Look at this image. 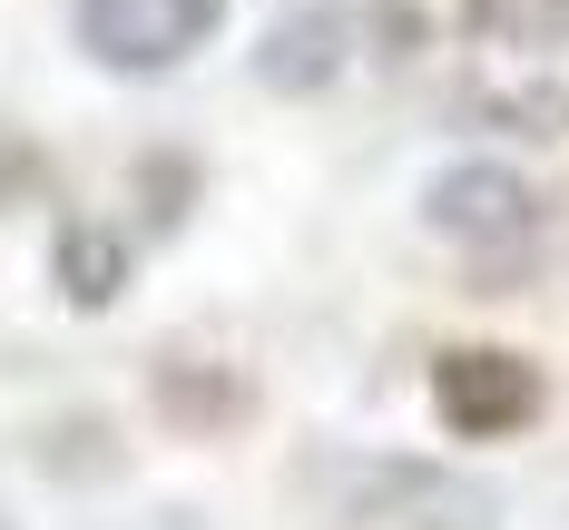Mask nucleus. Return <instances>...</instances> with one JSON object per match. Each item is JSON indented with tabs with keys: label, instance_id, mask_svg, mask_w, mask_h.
<instances>
[{
	"label": "nucleus",
	"instance_id": "7",
	"mask_svg": "<svg viewBox=\"0 0 569 530\" xmlns=\"http://www.w3.org/2000/svg\"><path fill=\"white\" fill-rule=\"evenodd\" d=\"M471 109L491 118V128H520V138H569V69L550 79H491V89H471Z\"/></svg>",
	"mask_w": 569,
	"mask_h": 530
},
{
	"label": "nucleus",
	"instance_id": "4",
	"mask_svg": "<svg viewBox=\"0 0 569 530\" xmlns=\"http://www.w3.org/2000/svg\"><path fill=\"white\" fill-rule=\"evenodd\" d=\"M353 50H363V20H353L343 0H305V10H284L276 30L256 40V79H266L276 99H315V89L343 79Z\"/></svg>",
	"mask_w": 569,
	"mask_h": 530
},
{
	"label": "nucleus",
	"instance_id": "9",
	"mask_svg": "<svg viewBox=\"0 0 569 530\" xmlns=\"http://www.w3.org/2000/svg\"><path fill=\"white\" fill-rule=\"evenodd\" d=\"M158 403L177 412V422H236V412H246V383H236V373H207V383H197V373H158Z\"/></svg>",
	"mask_w": 569,
	"mask_h": 530
},
{
	"label": "nucleus",
	"instance_id": "10",
	"mask_svg": "<svg viewBox=\"0 0 569 530\" xmlns=\"http://www.w3.org/2000/svg\"><path fill=\"white\" fill-rule=\"evenodd\" d=\"M0 530H10V521H0Z\"/></svg>",
	"mask_w": 569,
	"mask_h": 530
},
{
	"label": "nucleus",
	"instance_id": "2",
	"mask_svg": "<svg viewBox=\"0 0 569 530\" xmlns=\"http://www.w3.org/2000/svg\"><path fill=\"white\" fill-rule=\"evenodd\" d=\"M227 20V0H79V50L99 69H128V79H158L187 50H207Z\"/></svg>",
	"mask_w": 569,
	"mask_h": 530
},
{
	"label": "nucleus",
	"instance_id": "8",
	"mask_svg": "<svg viewBox=\"0 0 569 530\" xmlns=\"http://www.w3.org/2000/svg\"><path fill=\"white\" fill-rule=\"evenodd\" d=\"M471 30L491 50H569V0H471Z\"/></svg>",
	"mask_w": 569,
	"mask_h": 530
},
{
	"label": "nucleus",
	"instance_id": "5",
	"mask_svg": "<svg viewBox=\"0 0 569 530\" xmlns=\"http://www.w3.org/2000/svg\"><path fill=\"white\" fill-rule=\"evenodd\" d=\"M422 217H432V236H452V246H520V236L540 227V197L511 168H442L422 187Z\"/></svg>",
	"mask_w": 569,
	"mask_h": 530
},
{
	"label": "nucleus",
	"instance_id": "3",
	"mask_svg": "<svg viewBox=\"0 0 569 530\" xmlns=\"http://www.w3.org/2000/svg\"><path fill=\"white\" fill-rule=\"evenodd\" d=\"M432 403H442V422L461 442H491V432H520L540 412V373L501 344H461L432 363Z\"/></svg>",
	"mask_w": 569,
	"mask_h": 530
},
{
	"label": "nucleus",
	"instance_id": "6",
	"mask_svg": "<svg viewBox=\"0 0 569 530\" xmlns=\"http://www.w3.org/2000/svg\"><path fill=\"white\" fill-rule=\"evenodd\" d=\"M118 286H128V236L99 217H69L59 227V294L79 314H99V304H118Z\"/></svg>",
	"mask_w": 569,
	"mask_h": 530
},
{
	"label": "nucleus",
	"instance_id": "1",
	"mask_svg": "<svg viewBox=\"0 0 569 530\" xmlns=\"http://www.w3.org/2000/svg\"><path fill=\"white\" fill-rule=\"evenodd\" d=\"M335 491L373 530H501V491L442 462H353L335 471Z\"/></svg>",
	"mask_w": 569,
	"mask_h": 530
}]
</instances>
